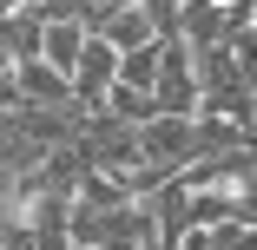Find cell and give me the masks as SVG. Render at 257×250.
Segmentation results:
<instances>
[{
    "label": "cell",
    "instance_id": "cell-8",
    "mask_svg": "<svg viewBox=\"0 0 257 250\" xmlns=\"http://www.w3.org/2000/svg\"><path fill=\"white\" fill-rule=\"evenodd\" d=\"M40 33H46V27H40L27 7H14L7 20H0V46H7L14 66H20V60H40Z\"/></svg>",
    "mask_w": 257,
    "mask_h": 250
},
{
    "label": "cell",
    "instance_id": "cell-11",
    "mask_svg": "<svg viewBox=\"0 0 257 250\" xmlns=\"http://www.w3.org/2000/svg\"><path fill=\"white\" fill-rule=\"evenodd\" d=\"M204 250H257V224L224 217V224H211V230H204Z\"/></svg>",
    "mask_w": 257,
    "mask_h": 250
},
{
    "label": "cell",
    "instance_id": "cell-14",
    "mask_svg": "<svg viewBox=\"0 0 257 250\" xmlns=\"http://www.w3.org/2000/svg\"><path fill=\"white\" fill-rule=\"evenodd\" d=\"M14 7H20V0H0V20H7V14H14Z\"/></svg>",
    "mask_w": 257,
    "mask_h": 250
},
{
    "label": "cell",
    "instance_id": "cell-13",
    "mask_svg": "<svg viewBox=\"0 0 257 250\" xmlns=\"http://www.w3.org/2000/svg\"><path fill=\"white\" fill-rule=\"evenodd\" d=\"M224 53L237 60V73H250V79H257V27H237V33L224 40Z\"/></svg>",
    "mask_w": 257,
    "mask_h": 250
},
{
    "label": "cell",
    "instance_id": "cell-5",
    "mask_svg": "<svg viewBox=\"0 0 257 250\" xmlns=\"http://www.w3.org/2000/svg\"><path fill=\"white\" fill-rule=\"evenodd\" d=\"M14 86H20V106H40V112H66V106H73L66 73H53L46 60H20V66H14Z\"/></svg>",
    "mask_w": 257,
    "mask_h": 250
},
{
    "label": "cell",
    "instance_id": "cell-16",
    "mask_svg": "<svg viewBox=\"0 0 257 250\" xmlns=\"http://www.w3.org/2000/svg\"><path fill=\"white\" fill-rule=\"evenodd\" d=\"M250 27H257V7H250Z\"/></svg>",
    "mask_w": 257,
    "mask_h": 250
},
{
    "label": "cell",
    "instance_id": "cell-7",
    "mask_svg": "<svg viewBox=\"0 0 257 250\" xmlns=\"http://www.w3.org/2000/svg\"><path fill=\"white\" fill-rule=\"evenodd\" d=\"M79 46H86V27H79V20H53V27L40 33V60L53 66V73H73Z\"/></svg>",
    "mask_w": 257,
    "mask_h": 250
},
{
    "label": "cell",
    "instance_id": "cell-1",
    "mask_svg": "<svg viewBox=\"0 0 257 250\" xmlns=\"http://www.w3.org/2000/svg\"><path fill=\"white\" fill-rule=\"evenodd\" d=\"M152 106L165 119H198V66L185 40H159V79H152Z\"/></svg>",
    "mask_w": 257,
    "mask_h": 250
},
{
    "label": "cell",
    "instance_id": "cell-4",
    "mask_svg": "<svg viewBox=\"0 0 257 250\" xmlns=\"http://www.w3.org/2000/svg\"><path fill=\"white\" fill-rule=\"evenodd\" d=\"M178 40L191 46V53L224 46V40H231V14H224V0H178Z\"/></svg>",
    "mask_w": 257,
    "mask_h": 250
},
{
    "label": "cell",
    "instance_id": "cell-3",
    "mask_svg": "<svg viewBox=\"0 0 257 250\" xmlns=\"http://www.w3.org/2000/svg\"><path fill=\"white\" fill-rule=\"evenodd\" d=\"M112 79H119V53L99 33H86V46H79V60H73V73H66V86H73V106L79 112H92L99 99L112 92Z\"/></svg>",
    "mask_w": 257,
    "mask_h": 250
},
{
    "label": "cell",
    "instance_id": "cell-12",
    "mask_svg": "<svg viewBox=\"0 0 257 250\" xmlns=\"http://www.w3.org/2000/svg\"><path fill=\"white\" fill-rule=\"evenodd\" d=\"M139 14L152 20V40H178V0H139Z\"/></svg>",
    "mask_w": 257,
    "mask_h": 250
},
{
    "label": "cell",
    "instance_id": "cell-2",
    "mask_svg": "<svg viewBox=\"0 0 257 250\" xmlns=\"http://www.w3.org/2000/svg\"><path fill=\"white\" fill-rule=\"evenodd\" d=\"M191 158H204V132L198 119H145L139 125V165H165V171H185Z\"/></svg>",
    "mask_w": 257,
    "mask_h": 250
},
{
    "label": "cell",
    "instance_id": "cell-6",
    "mask_svg": "<svg viewBox=\"0 0 257 250\" xmlns=\"http://www.w3.org/2000/svg\"><path fill=\"white\" fill-rule=\"evenodd\" d=\"M92 33L106 40L112 53H132V46H152V20H145L139 7H119V14H106V20H99Z\"/></svg>",
    "mask_w": 257,
    "mask_h": 250
},
{
    "label": "cell",
    "instance_id": "cell-15",
    "mask_svg": "<svg viewBox=\"0 0 257 250\" xmlns=\"http://www.w3.org/2000/svg\"><path fill=\"white\" fill-rule=\"evenodd\" d=\"M0 73H14V60H7V46H0Z\"/></svg>",
    "mask_w": 257,
    "mask_h": 250
},
{
    "label": "cell",
    "instance_id": "cell-10",
    "mask_svg": "<svg viewBox=\"0 0 257 250\" xmlns=\"http://www.w3.org/2000/svg\"><path fill=\"white\" fill-rule=\"evenodd\" d=\"M152 79H159V40H152V46H132V53H119V86L152 92Z\"/></svg>",
    "mask_w": 257,
    "mask_h": 250
},
{
    "label": "cell",
    "instance_id": "cell-9",
    "mask_svg": "<svg viewBox=\"0 0 257 250\" xmlns=\"http://www.w3.org/2000/svg\"><path fill=\"white\" fill-rule=\"evenodd\" d=\"M99 112L119 119V125H145V119H159L152 92H132V86H119V79H112V92H106V99H99Z\"/></svg>",
    "mask_w": 257,
    "mask_h": 250
}]
</instances>
